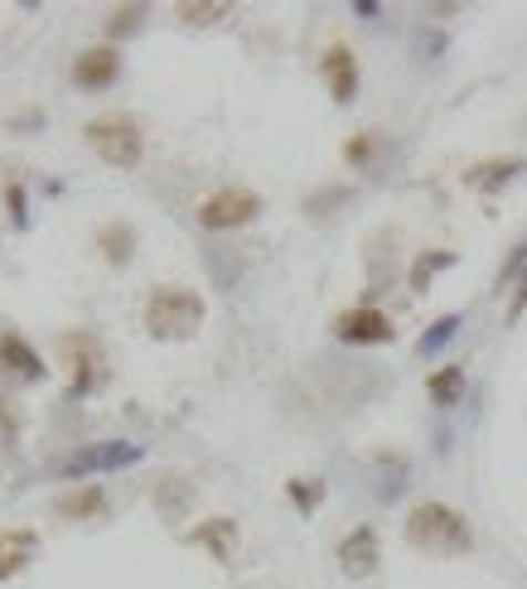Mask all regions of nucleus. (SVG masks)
I'll return each instance as SVG.
<instances>
[{"mask_svg": "<svg viewBox=\"0 0 527 589\" xmlns=\"http://www.w3.org/2000/svg\"><path fill=\"white\" fill-rule=\"evenodd\" d=\"M0 363L10 372H20V378H30V382L44 378V363H39V353L20 339V333H0Z\"/></svg>", "mask_w": 527, "mask_h": 589, "instance_id": "11", "label": "nucleus"}, {"mask_svg": "<svg viewBox=\"0 0 527 589\" xmlns=\"http://www.w3.org/2000/svg\"><path fill=\"white\" fill-rule=\"evenodd\" d=\"M261 213V198L252 189H218L199 204V227L208 232H232V227H247Z\"/></svg>", "mask_w": 527, "mask_h": 589, "instance_id": "4", "label": "nucleus"}, {"mask_svg": "<svg viewBox=\"0 0 527 589\" xmlns=\"http://www.w3.org/2000/svg\"><path fill=\"white\" fill-rule=\"evenodd\" d=\"M353 16H363V20H378V16H382V10L373 6V0H359V6H353Z\"/></svg>", "mask_w": 527, "mask_h": 589, "instance_id": "24", "label": "nucleus"}, {"mask_svg": "<svg viewBox=\"0 0 527 589\" xmlns=\"http://www.w3.org/2000/svg\"><path fill=\"white\" fill-rule=\"evenodd\" d=\"M97 513H102V488H92V484L69 488L59 498V517H97Z\"/></svg>", "mask_w": 527, "mask_h": 589, "instance_id": "15", "label": "nucleus"}, {"mask_svg": "<svg viewBox=\"0 0 527 589\" xmlns=\"http://www.w3.org/2000/svg\"><path fill=\"white\" fill-rule=\"evenodd\" d=\"M194 541L208 546V551H214L218 560H228V556H232V541H237V527H232L228 517H214V521H204V527L194 531Z\"/></svg>", "mask_w": 527, "mask_h": 589, "instance_id": "13", "label": "nucleus"}, {"mask_svg": "<svg viewBox=\"0 0 527 589\" xmlns=\"http://www.w3.org/2000/svg\"><path fill=\"white\" fill-rule=\"evenodd\" d=\"M141 459V445H126V440H112V445H92L83 454L59 464L63 478H78V474H97V468H122V464H136Z\"/></svg>", "mask_w": 527, "mask_h": 589, "instance_id": "6", "label": "nucleus"}, {"mask_svg": "<svg viewBox=\"0 0 527 589\" xmlns=\"http://www.w3.org/2000/svg\"><path fill=\"white\" fill-rule=\"evenodd\" d=\"M455 329H459V314H445V319H436V324L426 329V339L416 343V353H421V358H431V353H436V348H445V343L455 339Z\"/></svg>", "mask_w": 527, "mask_h": 589, "instance_id": "19", "label": "nucleus"}, {"mask_svg": "<svg viewBox=\"0 0 527 589\" xmlns=\"http://www.w3.org/2000/svg\"><path fill=\"white\" fill-rule=\"evenodd\" d=\"M518 174H527V159H489V165L469 169V184L474 189H498V184L518 179Z\"/></svg>", "mask_w": 527, "mask_h": 589, "instance_id": "12", "label": "nucleus"}, {"mask_svg": "<svg viewBox=\"0 0 527 589\" xmlns=\"http://www.w3.org/2000/svg\"><path fill=\"white\" fill-rule=\"evenodd\" d=\"M324 83L334 92V102H353V92H359V63H353V53L344 44L324 49Z\"/></svg>", "mask_w": 527, "mask_h": 589, "instance_id": "8", "label": "nucleus"}, {"mask_svg": "<svg viewBox=\"0 0 527 589\" xmlns=\"http://www.w3.org/2000/svg\"><path fill=\"white\" fill-rule=\"evenodd\" d=\"M286 493H291V498H296V507H300V513H314V503H320V484H300V478H296V484L286 488Z\"/></svg>", "mask_w": 527, "mask_h": 589, "instance_id": "22", "label": "nucleus"}, {"mask_svg": "<svg viewBox=\"0 0 527 589\" xmlns=\"http://www.w3.org/2000/svg\"><path fill=\"white\" fill-rule=\"evenodd\" d=\"M431 401L436 406H459V396H465V368H441L431 372Z\"/></svg>", "mask_w": 527, "mask_h": 589, "instance_id": "14", "label": "nucleus"}, {"mask_svg": "<svg viewBox=\"0 0 527 589\" xmlns=\"http://www.w3.org/2000/svg\"><path fill=\"white\" fill-rule=\"evenodd\" d=\"M97 247H102V257H107V261H131L136 232H131L126 223H112V227H102V232H97Z\"/></svg>", "mask_w": 527, "mask_h": 589, "instance_id": "16", "label": "nucleus"}, {"mask_svg": "<svg viewBox=\"0 0 527 589\" xmlns=\"http://www.w3.org/2000/svg\"><path fill=\"white\" fill-rule=\"evenodd\" d=\"M141 20H146V6H122V10H112L107 34H112V39H126V34L141 30Z\"/></svg>", "mask_w": 527, "mask_h": 589, "instance_id": "20", "label": "nucleus"}, {"mask_svg": "<svg viewBox=\"0 0 527 589\" xmlns=\"http://www.w3.org/2000/svg\"><path fill=\"white\" fill-rule=\"evenodd\" d=\"M445 266H455V251H426V257H421V261L412 266V290L421 294V290L431 286V276L445 271Z\"/></svg>", "mask_w": 527, "mask_h": 589, "instance_id": "18", "label": "nucleus"}, {"mask_svg": "<svg viewBox=\"0 0 527 589\" xmlns=\"http://www.w3.org/2000/svg\"><path fill=\"white\" fill-rule=\"evenodd\" d=\"M204 324V300L194 290H184V286H161V290H151V300H146V333H155V339H165V343H184V339H194Z\"/></svg>", "mask_w": 527, "mask_h": 589, "instance_id": "2", "label": "nucleus"}, {"mask_svg": "<svg viewBox=\"0 0 527 589\" xmlns=\"http://www.w3.org/2000/svg\"><path fill=\"white\" fill-rule=\"evenodd\" d=\"M334 333L344 343H388L392 339V319L382 310H373V304H363V310H349L344 319H339Z\"/></svg>", "mask_w": 527, "mask_h": 589, "instance_id": "7", "label": "nucleus"}, {"mask_svg": "<svg viewBox=\"0 0 527 589\" xmlns=\"http://www.w3.org/2000/svg\"><path fill=\"white\" fill-rule=\"evenodd\" d=\"M406 541L426 556H465L474 551V531L469 521L445 503H416L406 513Z\"/></svg>", "mask_w": 527, "mask_h": 589, "instance_id": "1", "label": "nucleus"}, {"mask_svg": "<svg viewBox=\"0 0 527 589\" xmlns=\"http://www.w3.org/2000/svg\"><path fill=\"white\" fill-rule=\"evenodd\" d=\"M34 551H39V537H34L30 527H10V531H0V580L20 575V570L34 560Z\"/></svg>", "mask_w": 527, "mask_h": 589, "instance_id": "10", "label": "nucleus"}, {"mask_svg": "<svg viewBox=\"0 0 527 589\" xmlns=\"http://www.w3.org/2000/svg\"><path fill=\"white\" fill-rule=\"evenodd\" d=\"M83 141H87L102 159H107V165H116V169H136V165H141V155H146L141 126L131 122V116H122V112L92 116V122L83 126Z\"/></svg>", "mask_w": 527, "mask_h": 589, "instance_id": "3", "label": "nucleus"}, {"mask_svg": "<svg viewBox=\"0 0 527 589\" xmlns=\"http://www.w3.org/2000/svg\"><path fill=\"white\" fill-rule=\"evenodd\" d=\"M378 145H382L378 131H368V136H353V141L344 145V159H349V165H368V159L378 155Z\"/></svg>", "mask_w": 527, "mask_h": 589, "instance_id": "21", "label": "nucleus"}, {"mask_svg": "<svg viewBox=\"0 0 527 589\" xmlns=\"http://www.w3.org/2000/svg\"><path fill=\"white\" fill-rule=\"evenodd\" d=\"M175 16L184 24H214V20H228L232 6L228 0H184V6H175Z\"/></svg>", "mask_w": 527, "mask_h": 589, "instance_id": "17", "label": "nucleus"}, {"mask_svg": "<svg viewBox=\"0 0 527 589\" xmlns=\"http://www.w3.org/2000/svg\"><path fill=\"white\" fill-rule=\"evenodd\" d=\"M116 78H122V53L112 44H97V49H83L73 59V83L83 92H107Z\"/></svg>", "mask_w": 527, "mask_h": 589, "instance_id": "5", "label": "nucleus"}, {"mask_svg": "<svg viewBox=\"0 0 527 589\" xmlns=\"http://www.w3.org/2000/svg\"><path fill=\"white\" fill-rule=\"evenodd\" d=\"M6 198H10V218H16V227L30 223V218H24V189H20V184H10Z\"/></svg>", "mask_w": 527, "mask_h": 589, "instance_id": "23", "label": "nucleus"}, {"mask_svg": "<svg viewBox=\"0 0 527 589\" xmlns=\"http://www.w3.org/2000/svg\"><path fill=\"white\" fill-rule=\"evenodd\" d=\"M339 566L344 575H373L378 566V531L373 527H353L344 541H339Z\"/></svg>", "mask_w": 527, "mask_h": 589, "instance_id": "9", "label": "nucleus"}]
</instances>
